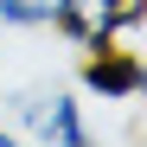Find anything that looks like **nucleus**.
<instances>
[{
  "label": "nucleus",
  "instance_id": "nucleus-4",
  "mask_svg": "<svg viewBox=\"0 0 147 147\" xmlns=\"http://www.w3.org/2000/svg\"><path fill=\"white\" fill-rule=\"evenodd\" d=\"M58 0H0V32H51Z\"/></svg>",
  "mask_w": 147,
  "mask_h": 147
},
{
  "label": "nucleus",
  "instance_id": "nucleus-1",
  "mask_svg": "<svg viewBox=\"0 0 147 147\" xmlns=\"http://www.w3.org/2000/svg\"><path fill=\"white\" fill-rule=\"evenodd\" d=\"M147 26V0H58L51 32L70 51H102V45H134L141 51Z\"/></svg>",
  "mask_w": 147,
  "mask_h": 147
},
{
  "label": "nucleus",
  "instance_id": "nucleus-3",
  "mask_svg": "<svg viewBox=\"0 0 147 147\" xmlns=\"http://www.w3.org/2000/svg\"><path fill=\"white\" fill-rule=\"evenodd\" d=\"M26 141H32V147H90L96 128H90V115H83V90L45 83V102H38V115H32Z\"/></svg>",
  "mask_w": 147,
  "mask_h": 147
},
{
  "label": "nucleus",
  "instance_id": "nucleus-2",
  "mask_svg": "<svg viewBox=\"0 0 147 147\" xmlns=\"http://www.w3.org/2000/svg\"><path fill=\"white\" fill-rule=\"evenodd\" d=\"M77 90L90 102H141L147 90V58L134 45H102V51H83L77 64Z\"/></svg>",
  "mask_w": 147,
  "mask_h": 147
},
{
  "label": "nucleus",
  "instance_id": "nucleus-5",
  "mask_svg": "<svg viewBox=\"0 0 147 147\" xmlns=\"http://www.w3.org/2000/svg\"><path fill=\"white\" fill-rule=\"evenodd\" d=\"M0 147H19V128H13V121H0Z\"/></svg>",
  "mask_w": 147,
  "mask_h": 147
}]
</instances>
